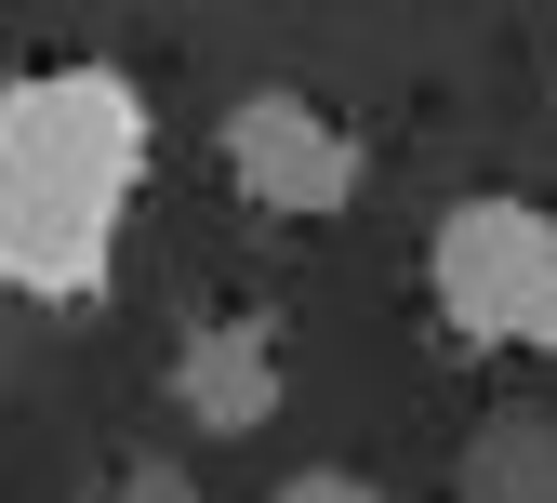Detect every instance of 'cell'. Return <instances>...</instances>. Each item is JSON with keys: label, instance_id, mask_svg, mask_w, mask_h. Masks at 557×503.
<instances>
[{"label": "cell", "instance_id": "cell-4", "mask_svg": "<svg viewBox=\"0 0 557 503\" xmlns=\"http://www.w3.org/2000/svg\"><path fill=\"white\" fill-rule=\"evenodd\" d=\"M160 411L186 438H265L278 411H293V305L278 292H213L186 305L173 344H160Z\"/></svg>", "mask_w": 557, "mask_h": 503}, {"label": "cell", "instance_id": "cell-3", "mask_svg": "<svg viewBox=\"0 0 557 503\" xmlns=\"http://www.w3.org/2000/svg\"><path fill=\"white\" fill-rule=\"evenodd\" d=\"M213 173H226V199L252 226H345L359 186H372V133L306 80H252L213 120Z\"/></svg>", "mask_w": 557, "mask_h": 503}, {"label": "cell", "instance_id": "cell-5", "mask_svg": "<svg viewBox=\"0 0 557 503\" xmlns=\"http://www.w3.org/2000/svg\"><path fill=\"white\" fill-rule=\"evenodd\" d=\"M451 477H465V503H557V411H492Z\"/></svg>", "mask_w": 557, "mask_h": 503}, {"label": "cell", "instance_id": "cell-6", "mask_svg": "<svg viewBox=\"0 0 557 503\" xmlns=\"http://www.w3.org/2000/svg\"><path fill=\"white\" fill-rule=\"evenodd\" d=\"M94 503H199V477H186L173 451H120V464L94 477Z\"/></svg>", "mask_w": 557, "mask_h": 503}, {"label": "cell", "instance_id": "cell-1", "mask_svg": "<svg viewBox=\"0 0 557 503\" xmlns=\"http://www.w3.org/2000/svg\"><path fill=\"white\" fill-rule=\"evenodd\" d=\"M160 160V106L120 53H40L0 80V292L40 318L107 305L133 199Z\"/></svg>", "mask_w": 557, "mask_h": 503}, {"label": "cell", "instance_id": "cell-7", "mask_svg": "<svg viewBox=\"0 0 557 503\" xmlns=\"http://www.w3.org/2000/svg\"><path fill=\"white\" fill-rule=\"evenodd\" d=\"M265 503H385V490H372L359 464H293V477H278Z\"/></svg>", "mask_w": 557, "mask_h": 503}, {"label": "cell", "instance_id": "cell-2", "mask_svg": "<svg viewBox=\"0 0 557 503\" xmlns=\"http://www.w3.org/2000/svg\"><path fill=\"white\" fill-rule=\"evenodd\" d=\"M425 318L465 357H557V212L531 186H465L425 226Z\"/></svg>", "mask_w": 557, "mask_h": 503}]
</instances>
